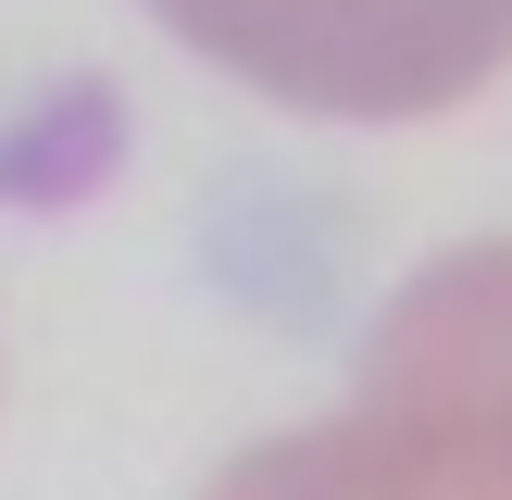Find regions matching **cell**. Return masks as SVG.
Returning a JSON list of instances; mask_svg holds the SVG:
<instances>
[{
  "instance_id": "6da1fadb",
  "label": "cell",
  "mask_w": 512,
  "mask_h": 500,
  "mask_svg": "<svg viewBox=\"0 0 512 500\" xmlns=\"http://www.w3.org/2000/svg\"><path fill=\"white\" fill-rule=\"evenodd\" d=\"M213 500H512V238L425 263L375 313L350 400L238 450Z\"/></svg>"
},
{
  "instance_id": "7a4b0ae2",
  "label": "cell",
  "mask_w": 512,
  "mask_h": 500,
  "mask_svg": "<svg viewBox=\"0 0 512 500\" xmlns=\"http://www.w3.org/2000/svg\"><path fill=\"white\" fill-rule=\"evenodd\" d=\"M213 75L338 125H413L512 63V0H150Z\"/></svg>"
}]
</instances>
